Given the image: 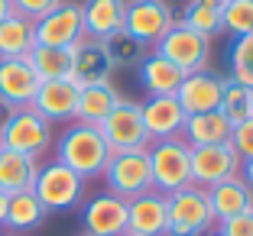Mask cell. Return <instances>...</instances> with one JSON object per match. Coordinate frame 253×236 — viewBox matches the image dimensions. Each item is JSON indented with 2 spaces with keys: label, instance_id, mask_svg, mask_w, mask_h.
<instances>
[{
  "label": "cell",
  "instance_id": "1",
  "mask_svg": "<svg viewBox=\"0 0 253 236\" xmlns=\"http://www.w3.org/2000/svg\"><path fill=\"white\" fill-rule=\"evenodd\" d=\"M107 159H111V146L101 136L97 126L88 123H72L65 133L55 142V162L68 165L75 175H82L84 181L88 178H97L104 171Z\"/></svg>",
  "mask_w": 253,
  "mask_h": 236
},
{
  "label": "cell",
  "instance_id": "2",
  "mask_svg": "<svg viewBox=\"0 0 253 236\" xmlns=\"http://www.w3.org/2000/svg\"><path fill=\"white\" fill-rule=\"evenodd\" d=\"M166 204H169L166 236H208L217 227L211 201H208V188L185 185L179 191L166 194Z\"/></svg>",
  "mask_w": 253,
  "mask_h": 236
},
{
  "label": "cell",
  "instance_id": "3",
  "mask_svg": "<svg viewBox=\"0 0 253 236\" xmlns=\"http://www.w3.org/2000/svg\"><path fill=\"white\" fill-rule=\"evenodd\" d=\"M146 152H149V171H153V191L172 194L192 185V146L182 136L153 139Z\"/></svg>",
  "mask_w": 253,
  "mask_h": 236
},
{
  "label": "cell",
  "instance_id": "4",
  "mask_svg": "<svg viewBox=\"0 0 253 236\" xmlns=\"http://www.w3.org/2000/svg\"><path fill=\"white\" fill-rule=\"evenodd\" d=\"M101 178H104L107 191L124 198V201H133V198H140V194L153 191L149 152L146 149H120V152H111Z\"/></svg>",
  "mask_w": 253,
  "mask_h": 236
},
{
  "label": "cell",
  "instance_id": "5",
  "mask_svg": "<svg viewBox=\"0 0 253 236\" xmlns=\"http://www.w3.org/2000/svg\"><path fill=\"white\" fill-rule=\"evenodd\" d=\"M33 194L42 201L45 210H75L84 201V178L52 159L49 165H39Z\"/></svg>",
  "mask_w": 253,
  "mask_h": 236
},
{
  "label": "cell",
  "instance_id": "6",
  "mask_svg": "<svg viewBox=\"0 0 253 236\" xmlns=\"http://www.w3.org/2000/svg\"><path fill=\"white\" fill-rule=\"evenodd\" d=\"M0 146L39 159L52 146V123L45 117H39L33 107H16L10 123L0 130Z\"/></svg>",
  "mask_w": 253,
  "mask_h": 236
},
{
  "label": "cell",
  "instance_id": "7",
  "mask_svg": "<svg viewBox=\"0 0 253 236\" xmlns=\"http://www.w3.org/2000/svg\"><path fill=\"white\" fill-rule=\"evenodd\" d=\"M153 52L166 55L172 65H179L185 74L188 71H205L208 62H211V39L195 33V30H188L185 23L175 20V26L153 45Z\"/></svg>",
  "mask_w": 253,
  "mask_h": 236
},
{
  "label": "cell",
  "instance_id": "8",
  "mask_svg": "<svg viewBox=\"0 0 253 236\" xmlns=\"http://www.w3.org/2000/svg\"><path fill=\"white\" fill-rule=\"evenodd\" d=\"M97 130L107 139L111 152H120V149H146L153 142L146 133V123H143L140 103L126 101V97H120V103L97 123Z\"/></svg>",
  "mask_w": 253,
  "mask_h": 236
},
{
  "label": "cell",
  "instance_id": "9",
  "mask_svg": "<svg viewBox=\"0 0 253 236\" xmlns=\"http://www.w3.org/2000/svg\"><path fill=\"white\" fill-rule=\"evenodd\" d=\"M172 26H175V10L169 7V0H126L124 30L143 45H156Z\"/></svg>",
  "mask_w": 253,
  "mask_h": 236
},
{
  "label": "cell",
  "instance_id": "10",
  "mask_svg": "<svg viewBox=\"0 0 253 236\" xmlns=\"http://www.w3.org/2000/svg\"><path fill=\"white\" fill-rule=\"evenodd\" d=\"M36 33V45H68L82 42L84 39V20H82V3L75 0H62L59 7H52L45 16H39L33 23Z\"/></svg>",
  "mask_w": 253,
  "mask_h": 236
},
{
  "label": "cell",
  "instance_id": "11",
  "mask_svg": "<svg viewBox=\"0 0 253 236\" xmlns=\"http://www.w3.org/2000/svg\"><path fill=\"white\" fill-rule=\"evenodd\" d=\"M240 159L231 142H217V146H195L192 149V185L198 188H214L224 178L240 175Z\"/></svg>",
  "mask_w": 253,
  "mask_h": 236
},
{
  "label": "cell",
  "instance_id": "12",
  "mask_svg": "<svg viewBox=\"0 0 253 236\" xmlns=\"http://www.w3.org/2000/svg\"><path fill=\"white\" fill-rule=\"evenodd\" d=\"M82 223H84V233H91V236H124L126 233V201L111 191L94 194L82 207Z\"/></svg>",
  "mask_w": 253,
  "mask_h": 236
},
{
  "label": "cell",
  "instance_id": "13",
  "mask_svg": "<svg viewBox=\"0 0 253 236\" xmlns=\"http://www.w3.org/2000/svg\"><path fill=\"white\" fill-rule=\"evenodd\" d=\"M78 84L72 78H55V81H39V91L33 97V110L45 117L49 123H68L75 120V107H78Z\"/></svg>",
  "mask_w": 253,
  "mask_h": 236
},
{
  "label": "cell",
  "instance_id": "14",
  "mask_svg": "<svg viewBox=\"0 0 253 236\" xmlns=\"http://www.w3.org/2000/svg\"><path fill=\"white\" fill-rule=\"evenodd\" d=\"M221 91H224V78L205 68V71H188L185 78H182L175 97H179L182 110L192 117V113L217 110V107H221Z\"/></svg>",
  "mask_w": 253,
  "mask_h": 236
},
{
  "label": "cell",
  "instance_id": "15",
  "mask_svg": "<svg viewBox=\"0 0 253 236\" xmlns=\"http://www.w3.org/2000/svg\"><path fill=\"white\" fill-rule=\"evenodd\" d=\"M166 230H169V204H166V194L146 191L140 198L126 201V233L166 236Z\"/></svg>",
  "mask_w": 253,
  "mask_h": 236
},
{
  "label": "cell",
  "instance_id": "16",
  "mask_svg": "<svg viewBox=\"0 0 253 236\" xmlns=\"http://www.w3.org/2000/svg\"><path fill=\"white\" fill-rule=\"evenodd\" d=\"M143 110V123H146L149 139H175L182 136L188 113L182 110V103L175 94H163V97H146L140 103Z\"/></svg>",
  "mask_w": 253,
  "mask_h": 236
},
{
  "label": "cell",
  "instance_id": "17",
  "mask_svg": "<svg viewBox=\"0 0 253 236\" xmlns=\"http://www.w3.org/2000/svg\"><path fill=\"white\" fill-rule=\"evenodd\" d=\"M111 74H114V65L107 59L104 42L84 36L82 42L72 45V81L78 88H84V84H104V81H111Z\"/></svg>",
  "mask_w": 253,
  "mask_h": 236
},
{
  "label": "cell",
  "instance_id": "18",
  "mask_svg": "<svg viewBox=\"0 0 253 236\" xmlns=\"http://www.w3.org/2000/svg\"><path fill=\"white\" fill-rule=\"evenodd\" d=\"M39 91V74L26 59H0V101L30 107Z\"/></svg>",
  "mask_w": 253,
  "mask_h": 236
},
{
  "label": "cell",
  "instance_id": "19",
  "mask_svg": "<svg viewBox=\"0 0 253 236\" xmlns=\"http://www.w3.org/2000/svg\"><path fill=\"white\" fill-rule=\"evenodd\" d=\"M126 16V0H84L82 3V20H84V36L104 42L117 30H124Z\"/></svg>",
  "mask_w": 253,
  "mask_h": 236
},
{
  "label": "cell",
  "instance_id": "20",
  "mask_svg": "<svg viewBox=\"0 0 253 236\" xmlns=\"http://www.w3.org/2000/svg\"><path fill=\"white\" fill-rule=\"evenodd\" d=\"M136 71H140V84L143 91H146L149 97H163V94H175L182 84V78H185V71H182L179 65H172L166 55H159V52H146V59L136 65Z\"/></svg>",
  "mask_w": 253,
  "mask_h": 236
},
{
  "label": "cell",
  "instance_id": "21",
  "mask_svg": "<svg viewBox=\"0 0 253 236\" xmlns=\"http://www.w3.org/2000/svg\"><path fill=\"white\" fill-rule=\"evenodd\" d=\"M208 201H211V210H214L217 223L227 220V217L244 214V210H253V191L240 175L224 178L214 188H208Z\"/></svg>",
  "mask_w": 253,
  "mask_h": 236
},
{
  "label": "cell",
  "instance_id": "22",
  "mask_svg": "<svg viewBox=\"0 0 253 236\" xmlns=\"http://www.w3.org/2000/svg\"><path fill=\"white\" fill-rule=\"evenodd\" d=\"M120 103V91L111 81L104 84H84L78 91V107H75V123H88L97 126L107 113Z\"/></svg>",
  "mask_w": 253,
  "mask_h": 236
},
{
  "label": "cell",
  "instance_id": "23",
  "mask_svg": "<svg viewBox=\"0 0 253 236\" xmlns=\"http://www.w3.org/2000/svg\"><path fill=\"white\" fill-rule=\"evenodd\" d=\"M36 171H39V162L33 155H23V152L0 146V191L3 194L33 191Z\"/></svg>",
  "mask_w": 253,
  "mask_h": 236
},
{
  "label": "cell",
  "instance_id": "24",
  "mask_svg": "<svg viewBox=\"0 0 253 236\" xmlns=\"http://www.w3.org/2000/svg\"><path fill=\"white\" fill-rule=\"evenodd\" d=\"M231 130L234 126L221 117V110H211V113H192L182 126V139L188 146H217V142H227L231 139Z\"/></svg>",
  "mask_w": 253,
  "mask_h": 236
},
{
  "label": "cell",
  "instance_id": "25",
  "mask_svg": "<svg viewBox=\"0 0 253 236\" xmlns=\"http://www.w3.org/2000/svg\"><path fill=\"white\" fill-rule=\"evenodd\" d=\"M33 45H36L33 20L13 13L0 23V59H26Z\"/></svg>",
  "mask_w": 253,
  "mask_h": 236
},
{
  "label": "cell",
  "instance_id": "26",
  "mask_svg": "<svg viewBox=\"0 0 253 236\" xmlns=\"http://www.w3.org/2000/svg\"><path fill=\"white\" fill-rule=\"evenodd\" d=\"M33 71L39 74V81H55V78H72V45H33L26 55Z\"/></svg>",
  "mask_w": 253,
  "mask_h": 236
},
{
  "label": "cell",
  "instance_id": "27",
  "mask_svg": "<svg viewBox=\"0 0 253 236\" xmlns=\"http://www.w3.org/2000/svg\"><path fill=\"white\" fill-rule=\"evenodd\" d=\"M45 210L42 201L36 198L33 191H20V194H10L7 201V223L3 227L13 230V233H26V230H36L39 223L45 220Z\"/></svg>",
  "mask_w": 253,
  "mask_h": 236
},
{
  "label": "cell",
  "instance_id": "28",
  "mask_svg": "<svg viewBox=\"0 0 253 236\" xmlns=\"http://www.w3.org/2000/svg\"><path fill=\"white\" fill-rule=\"evenodd\" d=\"M221 13H224V0H188L185 10H182V20L188 30L201 33V36H221L224 26H221Z\"/></svg>",
  "mask_w": 253,
  "mask_h": 236
},
{
  "label": "cell",
  "instance_id": "29",
  "mask_svg": "<svg viewBox=\"0 0 253 236\" xmlns=\"http://www.w3.org/2000/svg\"><path fill=\"white\" fill-rule=\"evenodd\" d=\"M221 117L231 126L247 123L253 117V88L234 81V78H224V91H221Z\"/></svg>",
  "mask_w": 253,
  "mask_h": 236
},
{
  "label": "cell",
  "instance_id": "30",
  "mask_svg": "<svg viewBox=\"0 0 253 236\" xmlns=\"http://www.w3.org/2000/svg\"><path fill=\"white\" fill-rule=\"evenodd\" d=\"M104 49H107V59H111L114 68H136L143 59H146L149 45H143L136 36H130L126 30H117L114 36L104 39Z\"/></svg>",
  "mask_w": 253,
  "mask_h": 236
},
{
  "label": "cell",
  "instance_id": "31",
  "mask_svg": "<svg viewBox=\"0 0 253 236\" xmlns=\"http://www.w3.org/2000/svg\"><path fill=\"white\" fill-rule=\"evenodd\" d=\"M227 78L253 88V33L234 39V45H231V74H227Z\"/></svg>",
  "mask_w": 253,
  "mask_h": 236
},
{
  "label": "cell",
  "instance_id": "32",
  "mask_svg": "<svg viewBox=\"0 0 253 236\" xmlns=\"http://www.w3.org/2000/svg\"><path fill=\"white\" fill-rule=\"evenodd\" d=\"M221 26H224V33H231L234 39L253 33V0H231V3H224Z\"/></svg>",
  "mask_w": 253,
  "mask_h": 236
},
{
  "label": "cell",
  "instance_id": "33",
  "mask_svg": "<svg viewBox=\"0 0 253 236\" xmlns=\"http://www.w3.org/2000/svg\"><path fill=\"white\" fill-rule=\"evenodd\" d=\"M227 142L234 146V152H237L244 162H247V159H253V117L247 120V123H237V126H234V130H231V139H227Z\"/></svg>",
  "mask_w": 253,
  "mask_h": 236
},
{
  "label": "cell",
  "instance_id": "34",
  "mask_svg": "<svg viewBox=\"0 0 253 236\" xmlns=\"http://www.w3.org/2000/svg\"><path fill=\"white\" fill-rule=\"evenodd\" d=\"M13 3V13L16 16H26V20L36 23L39 16H45L52 7H59L62 0H10Z\"/></svg>",
  "mask_w": 253,
  "mask_h": 236
},
{
  "label": "cell",
  "instance_id": "35",
  "mask_svg": "<svg viewBox=\"0 0 253 236\" xmlns=\"http://www.w3.org/2000/svg\"><path fill=\"white\" fill-rule=\"evenodd\" d=\"M217 233L221 236H253V210H244L237 217L221 220L217 223Z\"/></svg>",
  "mask_w": 253,
  "mask_h": 236
},
{
  "label": "cell",
  "instance_id": "36",
  "mask_svg": "<svg viewBox=\"0 0 253 236\" xmlns=\"http://www.w3.org/2000/svg\"><path fill=\"white\" fill-rule=\"evenodd\" d=\"M13 110H16L13 103H7V101H0V130H3V126L10 123V117H13Z\"/></svg>",
  "mask_w": 253,
  "mask_h": 236
},
{
  "label": "cell",
  "instance_id": "37",
  "mask_svg": "<svg viewBox=\"0 0 253 236\" xmlns=\"http://www.w3.org/2000/svg\"><path fill=\"white\" fill-rule=\"evenodd\" d=\"M240 178H244L247 185H250V191H253V159H247V162L240 165Z\"/></svg>",
  "mask_w": 253,
  "mask_h": 236
},
{
  "label": "cell",
  "instance_id": "38",
  "mask_svg": "<svg viewBox=\"0 0 253 236\" xmlns=\"http://www.w3.org/2000/svg\"><path fill=\"white\" fill-rule=\"evenodd\" d=\"M7 201H10V194H3V191H0V227L7 223Z\"/></svg>",
  "mask_w": 253,
  "mask_h": 236
},
{
  "label": "cell",
  "instance_id": "39",
  "mask_svg": "<svg viewBox=\"0 0 253 236\" xmlns=\"http://www.w3.org/2000/svg\"><path fill=\"white\" fill-rule=\"evenodd\" d=\"M7 16H13V3L10 0H0V23L7 20Z\"/></svg>",
  "mask_w": 253,
  "mask_h": 236
},
{
  "label": "cell",
  "instance_id": "40",
  "mask_svg": "<svg viewBox=\"0 0 253 236\" xmlns=\"http://www.w3.org/2000/svg\"><path fill=\"white\" fill-rule=\"evenodd\" d=\"M208 236H221V233H217V230H211V233H208Z\"/></svg>",
  "mask_w": 253,
  "mask_h": 236
},
{
  "label": "cell",
  "instance_id": "41",
  "mask_svg": "<svg viewBox=\"0 0 253 236\" xmlns=\"http://www.w3.org/2000/svg\"><path fill=\"white\" fill-rule=\"evenodd\" d=\"M124 236H136V233H124Z\"/></svg>",
  "mask_w": 253,
  "mask_h": 236
},
{
  "label": "cell",
  "instance_id": "42",
  "mask_svg": "<svg viewBox=\"0 0 253 236\" xmlns=\"http://www.w3.org/2000/svg\"><path fill=\"white\" fill-rule=\"evenodd\" d=\"M3 236H13V233H3Z\"/></svg>",
  "mask_w": 253,
  "mask_h": 236
},
{
  "label": "cell",
  "instance_id": "43",
  "mask_svg": "<svg viewBox=\"0 0 253 236\" xmlns=\"http://www.w3.org/2000/svg\"><path fill=\"white\" fill-rule=\"evenodd\" d=\"M82 236H91V233H82Z\"/></svg>",
  "mask_w": 253,
  "mask_h": 236
},
{
  "label": "cell",
  "instance_id": "44",
  "mask_svg": "<svg viewBox=\"0 0 253 236\" xmlns=\"http://www.w3.org/2000/svg\"><path fill=\"white\" fill-rule=\"evenodd\" d=\"M224 3H231V0H224Z\"/></svg>",
  "mask_w": 253,
  "mask_h": 236
}]
</instances>
